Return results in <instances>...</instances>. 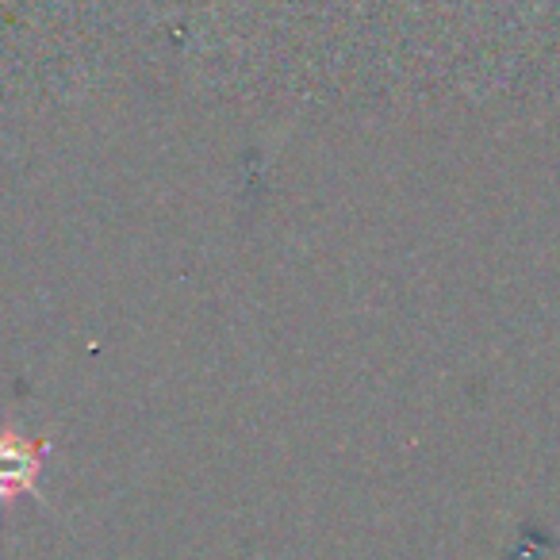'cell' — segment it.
I'll use <instances>...</instances> for the list:
<instances>
[{
  "mask_svg": "<svg viewBox=\"0 0 560 560\" xmlns=\"http://www.w3.org/2000/svg\"><path fill=\"white\" fill-rule=\"evenodd\" d=\"M50 442L27 438L16 422L0 427V506H12L16 499H39V476L47 465Z\"/></svg>",
  "mask_w": 560,
  "mask_h": 560,
  "instance_id": "obj_1",
  "label": "cell"
}]
</instances>
